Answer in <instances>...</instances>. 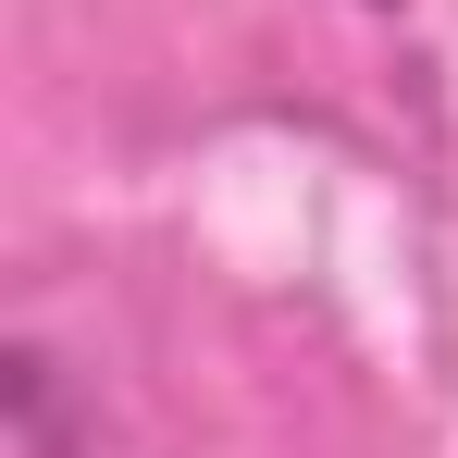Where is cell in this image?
<instances>
[{"mask_svg":"<svg viewBox=\"0 0 458 458\" xmlns=\"http://www.w3.org/2000/svg\"><path fill=\"white\" fill-rule=\"evenodd\" d=\"M372 13H396V0H372Z\"/></svg>","mask_w":458,"mask_h":458,"instance_id":"7a4b0ae2","label":"cell"},{"mask_svg":"<svg viewBox=\"0 0 458 458\" xmlns=\"http://www.w3.org/2000/svg\"><path fill=\"white\" fill-rule=\"evenodd\" d=\"M0 458H75V396L50 347H13L0 360Z\"/></svg>","mask_w":458,"mask_h":458,"instance_id":"6da1fadb","label":"cell"}]
</instances>
